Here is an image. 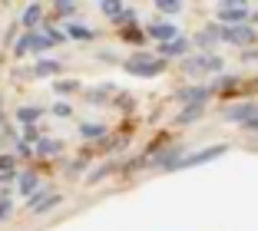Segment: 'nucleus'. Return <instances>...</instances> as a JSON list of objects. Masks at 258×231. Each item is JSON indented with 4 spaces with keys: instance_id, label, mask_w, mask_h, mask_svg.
I'll return each mask as SVG.
<instances>
[{
    "instance_id": "1",
    "label": "nucleus",
    "mask_w": 258,
    "mask_h": 231,
    "mask_svg": "<svg viewBox=\"0 0 258 231\" xmlns=\"http://www.w3.org/2000/svg\"><path fill=\"white\" fill-rule=\"evenodd\" d=\"M122 69H126L129 76L152 80V76L166 73V60H162V56H149V53H136V56H129V60L122 63Z\"/></svg>"
},
{
    "instance_id": "2",
    "label": "nucleus",
    "mask_w": 258,
    "mask_h": 231,
    "mask_svg": "<svg viewBox=\"0 0 258 231\" xmlns=\"http://www.w3.org/2000/svg\"><path fill=\"white\" fill-rule=\"evenodd\" d=\"M225 152H228V145H205V149H199V152H189V156H182L169 172H182V169H196V165L215 162V159H222Z\"/></svg>"
},
{
    "instance_id": "3",
    "label": "nucleus",
    "mask_w": 258,
    "mask_h": 231,
    "mask_svg": "<svg viewBox=\"0 0 258 231\" xmlns=\"http://www.w3.org/2000/svg\"><path fill=\"white\" fill-rule=\"evenodd\" d=\"M182 69L192 73V76H199V73H222V56H215V53L189 56V60H182Z\"/></svg>"
},
{
    "instance_id": "4",
    "label": "nucleus",
    "mask_w": 258,
    "mask_h": 231,
    "mask_svg": "<svg viewBox=\"0 0 258 231\" xmlns=\"http://www.w3.org/2000/svg\"><path fill=\"white\" fill-rule=\"evenodd\" d=\"M248 17H251V10H248V4H219V20H222V27H238V23H248Z\"/></svg>"
},
{
    "instance_id": "5",
    "label": "nucleus",
    "mask_w": 258,
    "mask_h": 231,
    "mask_svg": "<svg viewBox=\"0 0 258 231\" xmlns=\"http://www.w3.org/2000/svg\"><path fill=\"white\" fill-rule=\"evenodd\" d=\"M222 40L235 46H251L258 40V30H251V23H238V27H222Z\"/></svg>"
},
{
    "instance_id": "6",
    "label": "nucleus",
    "mask_w": 258,
    "mask_h": 231,
    "mask_svg": "<svg viewBox=\"0 0 258 231\" xmlns=\"http://www.w3.org/2000/svg\"><path fill=\"white\" fill-rule=\"evenodd\" d=\"M179 37V27H175L172 20H152L149 27H146V40H156V43H172V40Z\"/></svg>"
},
{
    "instance_id": "7",
    "label": "nucleus",
    "mask_w": 258,
    "mask_h": 231,
    "mask_svg": "<svg viewBox=\"0 0 258 231\" xmlns=\"http://www.w3.org/2000/svg\"><path fill=\"white\" fill-rule=\"evenodd\" d=\"M60 195H50V188H40L37 195H30V205H27V208L33 211V215H43V211H50V208H56V205H60Z\"/></svg>"
},
{
    "instance_id": "8",
    "label": "nucleus",
    "mask_w": 258,
    "mask_h": 231,
    "mask_svg": "<svg viewBox=\"0 0 258 231\" xmlns=\"http://www.w3.org/2000/svg\"><path fill=\"white\" fill-rule=\"evenodd\" d=\"M209 96H212V86H182V90H179V99H182L185 106H205Z\"/></svg>"
},
{
    "instance_id": "9",
    "label": "nucleus",
    "mask_w": 258,
    "mask_h": 231,
    "mask_svg": "<svg viewBox=\"0 0 258 231\" xmlns=\"http://www.w3.org/2000/svg\"><path fill=\"white\" fill-rule=\"evenodd\" d=\"M255 116H258V103H251V99L248 103H235L232 109H225V119L228 122H242V126L248 119H255Z\"/></svg>"
},
{
    "instance_id": "10",
    "label": "nucleus",
    "mask_w": 258,
    "mask_h": 231,
    "mask_svg": "<svg viewBox=\"0 0 258 231\" xmlns=\"http://www.w3.org/2000/svg\"><path fill=\"white\" fill-rule=\"evenodd\" d=\"M17 188H20V195H37L40 192V175L33 169H23L17 175Z\"/></svg>"
},
{
    "instance_id": "11",
    "label": "nucleus",
    "mask_w": 258,
    "mask_h": 231,
    "mask_svg": "<svg viewBox=\"0 0 258 231\" xmlns=\"http://www.w3.org/2000/svg\"><path fill=\"white\" fill-rule=\"evenodd\" d=\"M189 50H192L189 40H185V37H175L172 43H162L159 46V56H162V60H166V56H185Z\"/></svg>"
},
{
    "instance_id": "12",
    "label": "nucleus",
    "mask_w": 258,
    "mask_h": 231,
    "mask_svg": "<svg viewBox=\"0 0 258 231\" xmlns=\"http://www.w3.org/2000/svg\"><path fill=\"white\" fill-rule=\"evenodd\" d=\"M67 40H80V43H86V40H96V30L93 27H86V23H67Z\"/></svg>"
},
{
    "instance_id": "13",
    "label": "nucleus",
    "mask_w": 258,
    "mask_h": 231,
    "mask_svg": "<svg viewBox=\"0 0 258 231\" xmlns=\"http://www.w3.org/2000/svg\"><path fill=\"white\" fill-rule=\"evenodd\" d=\"M222 40V23H212V27H205L202 33L196 37V46H202V50H209V46H215Z\"/></svg>"
},
{
    "instance_id": "14",
    "label": "nucleus",
    "mask_w": 258,
    "mask_h": 231,
    "mask_svg": "<svg viewBox=\"0 0 258 231\" xmlns=\"http://www.w3.org/2000/svg\"><path fill=\"white\" fill-rule=\"evenodd\" d=\"M40 116H43L40 106H20V109H17V122H20V126H33Z\"/></svg>"
},
{
    "instance_id": "15",
    "label": "nucleus",
    "mask_w": 258,
    "mask_h": 231,
    "mask_svg": "<svg viewBox=\"0 0 258 231\" xmlns=\"http://www.w3.org/2000/svg\"><path fill=\"white\" fill-rule=\"evenodd\" d=\"M40 17H43V7H40V4H30V7L23 10V17H20L23 30H33V27L40 23Z\"/></svg>"
},
{
    "instance_id": "16",
    "label": "nucleus",
    "mask_w": 258,
    "mask_h": 231,
    "mask_svg": "<svg viewBox=\"0 0 258 231\" xmlns=\"http://www.w3.org/2000/svg\"><path fill=\"white\" fill-rule=\"evenodd\" d=\"M202 112H205V106H185V109L175 116V122H179V126H189V122L202 119Z\"/></svg>"
},
{
    "instance_id": "17",
    "label": "nucleus",
    "mask_w": 258,
    "mask_h": 231,
    "mask_svg": "<svg viewBox=\"0 0 258 231\" xmlns=\"http://www.w3.org/2000/svg\"><path fill=\"white\" fill-rule=\"evenodd\" d=\"M60 152H63L60 139H40L37 142V156H60Z\"/></svg>"
},
{
    "instance_id": "18",
    "label": "nucleus",
    "mask_w": 258,
    "mask_h": 231,
    "mask_svg": "<svg viewBox=\"0 0 258 231\" xmlns=\"http://www.w3.org/2000/svg\"><path fill=\"white\" fill-rule=\"evenodd\" d=\"M33 40H37V30H27V33H23V37L14 43V53H17V56H27V53L33 50Z\"/></svg>"
},
{
    "instance_id": "19",
    "label": "nucleus",
    "mask_w": 258,
    "mask_h": 231,
    "mask_svg": "<svg viewBox=\"0 0 258 231\" xmlns=\"http://www.w3.org/2000/svg\"><path fill=\"white\" fill-rule=\"evenodd\" d=\"M119 37L126 40V43H143V40H146V30H139L136 23H126V27L119 30Z\"/></svg>"
},
{
    "instance_id": "20",
    "label": "nucleus",
    "mask_w": 258,
    "mask_h": 231,
    "mask_svg": "<svg viewBox=\"0 0 258 231\" xmlns=\"http://www.w3.org/2000/svg\"><path fill=\"white\" fill-rule=\"evenodd\" d=\"M56 73H60V63L56 60H40L33 66V76H56Z\"/></svg>"
},
{
    "instance_id": "21",
    "label": "nucleus",
    "mask_w": 258,
    "mask_h": 231,
    "mask_svg": "<svg viewBox=\"0 0 258 231\" xmlns=\"http://www.w3.org/2000/svg\"><path fill=\"white\" fill-rule=\"evenodd\" d=\"M156 10H162L166 17L182 14V0H156Z\"/></svg>"
},
{
    "instance_id": "22",
    "label": "nucleus",
    "mask_w": 258,
    "mask_h": 231,
    "mask_svg": "<svg viewBox=\"0 0 258 231\" xmlns=\"http://www.w3.org/2000/svg\"><path fill=\"white\" fill-rule=\"evenodd\" d=\"M53 90L60 93V96H73V93H80V83H76V80H56Z\"/></svg>"
},
{
    "instance_id": "23",
    "label": "nucleus",
    "mask_w": 258,
    "mask_h": 231,
    "mask_svg": "<svg viewBox=\"0 0 258 231\" xmlns=\"http://www.w3.org/2000/svg\"><path fill=\"white\" fill-rule=\"evenodd\" d=\"M80 132H83L86 139H103V135H106V129L99 126V122H83V126H80Z\"/></svg>"
},
{
    "instance_id": "24",
    "label": "nucleus",
    "mask_w": 258,
    "mask_h": 231,
    "mask_svg": "<svg viewBox=\"0 0 258 231\" xmlns=\"http://www.w3.org/2000/svg\"><path fill=\"white\" fill-rule=\"evenodd\" d=\"M50 46H56L53 37H50V33H37V40H33V50H30V53H43V50H50Z\"/></svg>"
},
{
    "instance_id": "25",
    "label": "nucleus",
    "mask_w": 258,
    "mask_h": 231,
    "mask_svg": "<svg viewBox=\"0 0 258 231\" xmlns=\"http://www.w3.org/2000/svg\"><path fill=\"white\" fill-rule=\"evenodd\" d=\"M99 10H103L109 20H116V17H119V10H122V4H119V0H103V4H99Z\"/></svg>"
},
{
    "instance_id": "26",
    "label": "nucleus",
    "mask_w": 258,
    "mask_h": 231,
    "mask_svg": "<svg viewBox=\"0 0 258 231\" xmlns=\"http://www.w3.org/2000/svg\"><path fill=\"white\" fill-rule=\"evenodd\" d=\"M109 93H113V86H99V90H90V93H86V99H90V103H99V99H106Z\"/></svg>"
},
{
    "instance_id": "27",
    "label": "nucleus",
    "mask_w": 258,
    "mask_h": 231,
    "mask_svg": "<svg viewBox=\"0 0 258 231\" xmlns=\"http://www.w3.org/2000/svg\"><path fill=\"white\" fill-rule=\"evenodd\" d=\"M50 109H53V116H60V119H70V116H73V109H70V103H63V99H60V103H53Z\"/></svg>"
},
{
    "instance_id": "28",
    "label": "nucleus",
    "mask_w": 258,
    "mask_h": 231,
    "mask_svg": "<svg viewBox=\"0 0 258 231\" xmlns=\"http://www.w3.org/2000/svg\"><path fill=\"white\" fill-rule=\"evenodd\" d=\"M14 162L17 159L10 156V152H4V156H0V175H10V172H14Z\"/></svg>"
},
{
    "instance_id": "29",
    "label": "nucleus",
    "mask_w": 258,
    "mask_h": 231,
    "mask_svg": "<svg viewBox=\"0 0 258 231\" xmlns=\"http://www.w3.org/2000/svg\"><path fill=\"white\" fill-rule=\"evenodd\" d=\"M76 10H80V7H76V4H70V0H60V4H56V14H60V17H73Z\"/></svg>"
},
{
    "instance_id": "30",
    "label": "nucleus",
    "mask_w": 258,
    "mask_h": 231,
    "mask_svg": "<svg viewBox=\"0 0 258 231\" xmlns=\"http://www.w3.org/2000/svg\"><path fill=\"white\" fill-rule=\"evenodd\" d=\"M23 142H27V145H30V142H40V132L33 126H23Z\"/></svg>"
},
{
    "instance_id": "31",
    "label": "nucleus",
    "mask_w": 258,
    "mask_h": 231,
    "mask_svg": "<svg viewBox=\"0 0 258 231\" xmlns=\"http://www.w3.org/2000/svg\"><path fill=\"white\" fill-rule=\"evenodd\" d=\"M10 208H14V205H10V198H0V221L10 215Z\"/></svg>"
},
{
    "instance_id": "32",
    "label": "nucleus",
    "mask_w": 258,
    "mask_h": 231,
    "mask_svg": "<svg viewBox=\"0 0 258 231\" xmlns=\"http://www.w3.org/2000/svg\"><path fill=\"white\" fill-rule=\"evenodd\" d=\"M17 152H20V156H33V152H30V145H27V142H23V139L17 142Z\"/></svg>"
},
{
    "instance_id": "33",
    "label": "nucleus",
    "mask_w": 258,
    "mask_h": 231,
    "mask_svg": "<svg viewBox=\"0 0 258 231\" xmlns=\"http://www.w3.org/2000/svg\"><path fill=\"white\" fill-rule=\"evenodd\" d=\"M245 129H248V132H258V116H255V119H248V122H245Z\"/></svg>"
},
{
    "instance_id": "34",
    "label": "nucleus",
    "mask_w": 258,
    "mask_h": 231,
    "mask_svg": "<svg viewBox=\"0 0 258 231\" xmlns=\"http://www.w3.org/2000/svg\"><path fill=\"white\" fill-rule=\"evenodd\" d=\"M242 60H248V63H251V60H258V50H245V56H242Z\"/></svg>"
},
{
    "instance_id": "35",
    "label": "nucleus",
    "mask_w": 258,
    "mask_h": 231,
    "mask_svg": "<svg viewBox=\"0 0 258 231\" xmlns=\"http://www.w3.org/2000/svg\"><path fill=\"white\" fill-rule=\"evenodd\" d=\"M255 20H258V14H255Z\"/></svg>"
}]
</instances>
